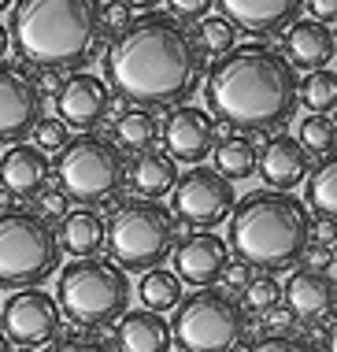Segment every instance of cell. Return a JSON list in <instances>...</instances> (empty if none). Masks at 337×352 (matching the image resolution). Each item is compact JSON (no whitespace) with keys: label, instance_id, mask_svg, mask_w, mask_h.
Returning a JSON list of instances; mask_svg holds the SVG:
<instances>
[{"label":"cell","instance_id":"obj_1","mask_svg":"<svg viewBox=\"0 0 337 352\" xmlns=\"http://www.w3.org/2000/svg\"><path fill=\"white\" fill-rule=\"evenodd\" d=\"M200 49L178 19L149 12L111 41L104 56V85L141 108H175L197 93Z\"/></svg>","mask_w":337,"mask_h":352},{"label":"cell","instance_id":"obj_2","mask_svg":"<svg viewBox=\"0 0 337 352\" xmlns=\"http://www.w3.org/2000/svg\"><path fill=\"white\" fill-rule=\"evenodd\" d=\"M296 85L301 78L282 60V52L256 41L234 45L208 71V111H215V119L226 130L267 134L293 119L296 104H301Z\"/></svg>","mask_w":337,"mask_h":352},{"label":"cell","instance_id":"obj_3","mask_svg":"<svg viewBox=\"0 0 337 352\" xmlns=\"http://www.w3.org/2000/svg\"><path fill=\"white\" fill-rule=\"evenodd\" d=\"M8 41L37 71H78L104 41L100 0H15Z\"/></svg>","mask_w":337,"mask_h":352},{"label":"cell","instance_id":"obj_4","mask_svg":"<svg viewBox=\"0 0 337 352\" xmlns=\"http://www.w3.org/2000/svg\"><path fill=\"white\" fill-rule=\"evenodd\" d=\"M226 249L259 274L293 271L312 245V215L304 201L282 189H252L234 204Z\"/></svg>","mask_w":337,"mask_h":352},{"label":"cell","instance_id":"obj_5","mask_svg":"<svg viewBox=\"0 0 337 352\" xmlns=\"http://www.w3.org/2000/svg\"><path fill=\"white\" fill-rule=\"evenodd\" d=\"M56 304H60V316L71 319L74 327H115L130 308V278L111 260H96V256L71 260L60 274Z\"/></svg>","mask_w":337,"mask_h":352},{"label":"cell","instance_id":"obj_6","mask_svg":"<svg viewBox=\"0 0 337 352\" xmlns=\"http://www.w3.org/2000/svg\"><path fill=\"white\" fill-rule=\"evenodd\" d=\"M104 245L122 271H152L175 249V215L160 201H122L104 223Z\"/></svg>","mask_w":337,"mask_h":352},{"label":"cell","instance_id":"obj_7","mask_svg":"<svg viewBox=\"0 0 337 352\" xmlns=\"http://www.w3.org/2000/svg\"><path fill=\"white\" fill-rule=\"evenodd\" d=\"M60 256L48 219L26 208L0 212V289H37L56 274Z\"/></svg>","mask_w":337,"mask_h":352},{"label":"cell","instance_id":"obj_8","mask_svg":"<svg viewBox=\"0 0 337 352\" xmlns=\"http://www.w3.org/2000/svg\"><path fill=\"white\" fill-rule=\"evenodd\" d=\"M56 178L67 201H78L82 208H104L127 186V156L108 138L82 134L60 148Z\"/></svg>","mask_w":337,"mask_h":352},{"label":"cell","instance_id":"obj_9","mask_svg":"<svg viewBox=\"0 0 337 352\" xmlns=\"http://www.w3.org/2000/svg\"><path fill=\"white\" fill-rule=\"evenodd\" d=\"M245 308L223 289H197L178 300L171 341L182 352H234L245 341Z\"/></svg>","mask_w":337,"mask_h":352},{"label":"cell","instance_id":"obj_10","mask_svg":"<svg viewBox=\"0 0 337 352\" xmlns=\"http://www.w3.org/2000/svg\"><path fill=\"white\" fill-rule=\"evenodd\" d=\"M175 215L186 226H197V230H211L223 219L234 212V182H226L219 170L211 167H193L186 175H178L175 182Z\"/></svg>","mask_w":337,"mask_h":352},{"label":"cell","instance_id":"obj_11","mask_svg":"<svg viewBox=\"0 0 337 352\" xmlns=\"http://www.w3.org/2000/svg\"><path fill=\"white\" fill-rule=\"evenodd\" d=\"M63 316L52 293L45 289H19L15 297H8L4 316H0V330L4 338L19 349H41L48 341L60 338Z\"/></svg>","mask_w":337,"mask_h":352},{"label":"cell","instance_id":"obj_12","mask_svg":"<svg viewBox=\"0 0 337 352\" xmlns=\"http://www.w3.org/2000/svg\"><path fill=\"white\" fill-rule=\"evenodd\" d=\"M41 85L26 71L0 63V141H19L41 119Z\"/></svg>","mask_w":337,"mask_h":352},{"label":"cell","instance_id":"obj_13","mask_svg":"<svg viewBox=\"0 0 337 352\" xmlns=\"http://www.w3.org/2000/svg\"><path fill=\"white\" fill-rule=\"evenodd\" d=\"M215 145V122L204 108H193V104H178L175 111H167L163 119V156L175 160V164H193L211 152Z\"/></svg>","mask_w":337,"mask_h":352},{"label":"cell","instance_id":"obj_14","mask_svg":"<svg viewBox=\"0 0 337 352\" xmlns=\"http://www.w3.org/2000/svg\"><path fill=\"white\" fill-rule=\"evenodd\" d=\"M60 122L67 130H82V134H93V126H100L104 116L111 108V89L104 85V78L96 74H71L67 82H60Z\"/></svg>","mask_w":337,"mask_h":352},{"label":"cell","instance_id":"obj_15","mask_svg":"<svg viewBox=\"0 0 337 352\" xmlns=\"http://www.w3.org/2000/svg\"><path fill=\"white\" fill-rule=\"evenodd\" d=\"M175 252V274L178 282L197 285V289H211L219 278H223V267L230 263V249L219 234H189L186 241H178Z\"/></svg>","mask_w":337,"mask_h":352},{"label":"cell","instance_id":"obj_16","mask_svg":"<svg viewBox=\"0 0 337 352\" xmlns=\"http://www.w3.org/2000/svg\"><path fill=\"white\" fill-rule=\"evenodd\" d=\"M282 300L289 308V316L301 322H326L334 316V300H337V285L330 271H312L301 267L289 274V282L282 285Z\"/></svg>","mask_w":337,"mask_h":352},{"label":"cell","instance_id":"obj_17","mask_svg":"<svg viewBox=\"0 0 337 352\" xmlns=\"http://www.w3.org/2000/svg\"><path fill=\"white\" fill-rule=\"evenodd\" d=\"M337 56V37L315 19H296L282 34V60L293 71H326Z\"/></svg>","mask_w":337,"mask_h":352},{"label":"cell","instance_id":"obj_18","mask_svg":"<svg viewBox=\"0 0 337 352\" xmlns=\"http://www.w3.org/2000/svg\"><path fill=\"white\" fill-rule=\"evenodd\" d=\"M256 170L263 175L267 189L293 193V189L307 178V170H312V156L301 148V141L293 134H274L263 145V152L256 156Z\"/></svg>","mask_w":337,"mask_h":352},{"label":"cell","instance_id":"obj_19","mask_svg":"<svg viewBox=\"0 0 337 352\" xmlns=\"http://www.w3.org/2000/svg\"><path fill=\"white\" fill-rule=\"evenodd\" d=\"M230 26H241L248 34H278L289 23H296L304 0H215Z\"/></svg>","mask_w":337,"mask_h":352},{"label":"cell","instance_id":"obj_20","mask_svg":"<svg viewBox=\"0 0 337 352\" xmlns=\"http://www.w3.org/2000/svg\"><path fill=\"white\" fill-rule=\"evenodd\" d=\"M45 182H48V160L41 148L15 145L4 152V160H0V186H4V193L30 201V197H37L45 189Z\"/></svg>","mask_w":337,"mask_h":352},{"label":"cell","instance_id":"obj_21","mask_svg":"<svg viewBox=\"0 0 337 352\" xmlns=\"http://www.w3.org/2000/svg\"><path fill=\"white\" fill-rule=\"evenodd\" d=\"M115 349L119 352H171V322L160 311L138 308L115 322Z\"/></svg>","mask_w":337,"mask_h":352},{"label":"cell","instance_id":"obj_22","mask_svg":"<svg viewBox=\"0 0 337 352\" xmlns=\"http://www.w3.org/2000/svg\"><path fill=\"white\" fill-rule=\"evenodd\" d=\"M127 182L133 186V193L141 201H160L167 197L178 182V170H175V160H167L163 152H138L133 164H127Z\"/></svg>","mask_w":337,"mask_h":352},{"label":"cell","instance_id":"obj_23","mask_svg":"<svg viewBox=\"0 0 337 352\" xmlns=\"http://www.w3.org/2000/svg\"><path fill=\"white\" fill-rule=\"evenodd\" d=\"M56 241H60V252H71L74 260H89L104 249V219L93 208H74L63 215Z\"/></svg>","mask_w":337,"mask_h":352},{"label":"cell","instance_id":"obj_24","mask_svg":"<svg viewBox=\"0 0 337 352\" xmlns=\"http://www.w3.org/2000/svg\"><path fill=\"white\" fill-rule=\"evenodd\" d=\"M307 193H304V208L307 215H315L319 223H334V212H337V164L334 156L323 160L315 170H307Z\"/></svg>","mask_w":337,"mask_h":352},{"label":"cell","instance_id":"obj_25","mask_svg":"<svg viewBox=\"0 0 337 352\" xmlns=\"http://www.w3.org/2000/svg\"><path fill=\"white\" fill-rule=\"evenodd\" d=\"M211 148H215V170L226 182H241V178L256 175L259 148L245 134H230L226 141H219V145H211Z\"/></svg>","mask_w":337,"mask_h":352},{"label":"cell","instance_id":"obj_26","mask_svg":"<svg viewBox=\"0 0 337 352\" xmlns=\"http://www.w3.org/2000/svg\"><path fill=\"white\" fill-rule=\"evenodd\" d=\"M138 297H141V308H149V311H171V308H178V300H182V282H178L175 271L152 267V271L141 274Z\"/></svg>","mask_w":337,"mask_h":352},{"label":"cell","instance_id":"obj_27","mask_svg":"<svg viewBox=\"0 0 337 352\" xmlns=\"http://www.w3.org/2000/svg\"><path fill=\"white\" fill-rule=\"evenodd\" d=\"M156 134H160V126H156V119H152V111H144V108L127 111V116L115 119V138H119V145L130 148V152H149L156 145Z\"/></svg>","mask_w":337,"mask_h":352},{"label":"cell","instance_id":"obj_28","mask_svg":"<svg viewBox=\"0 0 337 352\" xmlns=\"http://www.w3.org/2000/svg\"><path fill=\"white\" fill-rule=\"evenodd\" d=\"M296 100H304L307 111H315V116H330V108L337 104V74L330 67L312 71L301 85H296Z\"/></svg>","mask_w":337,"mask_h":352},{"label":"cell","instance_id":"obj_29","mask_svg":"<svg viewBox=\"0 0 337 352\" xmlns=\"http://www.w3.org/2000/svg\"><path fill=\"white\" fill-rule=\"evenodd\" d=\"M296 141H301V148L307 152V156L330 160L334 148H337V122H334V116H307L301 122Z\"/></svg>","mask_w":337,"mask_h":352},{"label":"cell","instance_id":"obj_30","mask_svg":"<svg viewBox=\"0 0 337 352\" xmlns=\"http://www.w3.org/2000/svg\"><path fill=\"white\" fill-rule=\"evenodd\" d=\"M241 293H245V304H241V308L256 311V316H267L271 308L282 304V285L274 282V274H252Z\"/></svg>","mask_w":337,"mask_h":352},{"label":"cell","instance_id":"obj_31","mask_svg":"<svg viewBox=\"0 0 337 352\" xmlns=\"http://www.w3.org/2000/svg\"><path fill=\"white\" fill-rule=\"evenodd\" d=\"M197 34H200V45H204L208 56H223V52L234 49V41H237V30L223 15H204V23H200Z\"/></svg>","mask_w":337,"mask_h":352},{"label":"cell","instance_id":"obj_32","mask_svg":"<svg viewBox=\"0 0 337 352\" xmlns=\"http://www.w3.org/2000/svg\"><path fill=\"white\" fill-rule=\"evenodd\" d=\"M30 134H34V141H37L34 148H41V152H60L67 141H71V130H67L60 119H52V116H41V119H37Z\"/></svg>","mask_w":337,"mask_h":352},{"label":"cell","instance_id":"obj_33","mask_svg":"<svg viewBox=\"0 0 337 352\" xmlns=\"http://www.w3.org/2000/svg\"><path fill=\"white\" fill-rule=\"evenodd\" d=\"M48 352H115L108 341H100V338H93V334H67V338H56V341H48Z\"/></svg>","mask_w":337,"mask_h":352},{"label":"cell","instance_id":"obj_34","mask_svg":"<svg viewBox=\"0 0 337 352\" xmlns=\"http://www.w3.org/2000/svg\"><path fill=\"white\" fill-rule=\"evenodd\" d=\"M248 352H312V349H307V341L293 338V334H278V330H274V334L259 338Z\"/></svg>","mask_w":337,"mask_h":352},{"label":"cell","instance_id":"obj_35","mask_svg":"<svg viewBox=\"0 0 337 352\" xmlns=\"http://www.w3.org/2000/svg\"><path fill=\"white\" fill-rule=\"evenodd\" d=\"M130 23H133V19H130V8H127V4H119V0H111L108 8H100V30L122 34Z\"/></svg>","mask_w":337,"mask_h":352},{"label":"cell","instance_id":"obj_36","mask_svg":"<svg viewBox=\"0 0 337 352\" xmlns=\"http://www.w3.org/2000/svg\"><path fill=\"white\" fill-rule=\"evenodd\" d=\"M37 197H41V212H37L41 219H48V215H67V212H71V201H67L63 189H41Z\"/></svg>","mask_w":337,"mask_h":352},{"label":"cell","instance_id":"obj_37","mask_svg":"<svg viewBox=\"0 0 337 352\" xmlns=\"http://www.w3.org/2000/svg\"><path fill=\"white\" fill-rule=\"evenodd\" d=\"M171 19H204L211 0H167Z\"/></svg>","mask_w":337,"mask_h":352},{"label":"cell","instance_id":"obj_38","mask_svg":"<svg viewBox=\"0 0 337 352\" xmlns=\"http://www.w3.org/2000/svg\"><path fill=\"white\" fill-rule=\"evenodd\" d=\"M301 263H307L312 271H334V249H326V245H307Z\"/></svg>","mask_w":337,"mask_h":352},{"label":"cell","instance_id":"obj_39","mask_svg":"<svg viewBox=\"0 0 337 352\" xmlns=\"http://www.w3.org/2000/svg\"><path fill=\"white\" fill-rule=\"evenodd\" d=\"M248 278H252V267L237 260L234 267H230V263H226V267H223V278H219V282H223L226 289H245V285H248Z\"/></svg>","mask_w":337,"mask_h":352},{"label":"cell","instance_id":"obj_40","mask_svg":"<svg viewBox=\"0 0 337 352\" xmlns=\"http://www.w3.org/2000/svg\"><path fill=\"white\" fill-rule=\"evenodd\" d=\"M307 4V12H312L315 23H323V26H330L334 23V15H337V0H304Z\"/></svg>","mask_w":337,"mask_h":352},{"label":"cell","instance_id":"obj_41","mask_svg":"<svg viewBox=\"0 0 337 352\" xmlns=\"http://www.w3.org/2000/svg\"><path fill=\"white\" fill-rule=\"evenodd\" d=\"M119 4H127L130 12H133V8H141V12H152V8L160 4V0H119Z\"/></svg>","mask_w":337,"mask_h":352},{"label":"cell","instance_id":"obj_42","mask_svg":"<svg viewBox=\"0 0 337 352\" xmlns=\"http://www.w3.org/2000/svg\"><path fill=\"white\" fill-rule=\"evenodd\" d=\"M8 45H12V41H8V26H4V23H0V56H4V52H8Z\"/></svg>","mask_w":337,"mask_h":352},{"label":"cell","instance_id":"obj_43","mask_svg":"<svg viewBox=\"0 0 337 352\" xmlns=\"http://www.w3.org/2000/svg\"><path fill=\"white\" fill-rule=\"evenodd\" d=\"M0 352H12V341L4 338V330H0Z\"/></svg>","mask_w":337,"mask_h":352},{"label":"cell","instance_id":"obj_44","mask_svg":"<svg viewBox=\"0 0 337 352\" xmlns=\"http://www.w3.org/2000/svg\"><path fill=\"white\" fill-rule=\"evenodd\" d=\"M15 4V0H0V12H4V8H12Z\"/></svg>","mask_w":337,"mask_h":352},{"label":"cell","instance_id":"obj_45","mask_svg":"<svg viewBox=\"0 0 337 352\" xmlns=\"http://www.w3.org/2000/svg\"><path fill=\"white\" fill-rule=\"evenodd\" d=\"M12 352H37V349H12Z\"/></svg>","mask_w":337,"mask_h":352},{"label":"cell","instance_id":"obj_46","mask_svg":"<svg viewBox=\"0 0 337 352\" xmlns=\"http://www.w3.org/2000/svg\"><path fill=\"white\" fill-rule=\"evenodd\" d=\"M175 352H182V349H175Z\"/></svg>","mask_w":337,"mask_h":352}]
</instances>
